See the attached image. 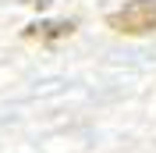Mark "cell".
Here are the masks:
<instances>
[{
    "instance_id": "cell-1",
    "label": "cell",
    "mask_w": 156,
    "mask_h": 153,
    "mask_svg": "<svg viewBox=\"0 0 156 153\" xmlns=\"http://www.w3.org/2000/svg\"><path fill=\"white\" fill-rule=\"evenodd\" d=\"M107 25L124 36H146L156 29V0H128L121 11L107 18Z\"/></svg>"
},
{
    "instance_id": "cell-2",
    "label": "cell",
    "mask_w": 156,
    "mask_h": 153,
    "mask_svg": "<svg viewBox=\"0 0 156 153\" xmlns=\"http://www.w3.org/2000/svg\"><path fill=\"white\" fill-rule=\"evenodd\" d=\"M75 32V21H43V25H29L25 39H39V43H53V39H64Z\"/></svg>"
}]
</instances>
